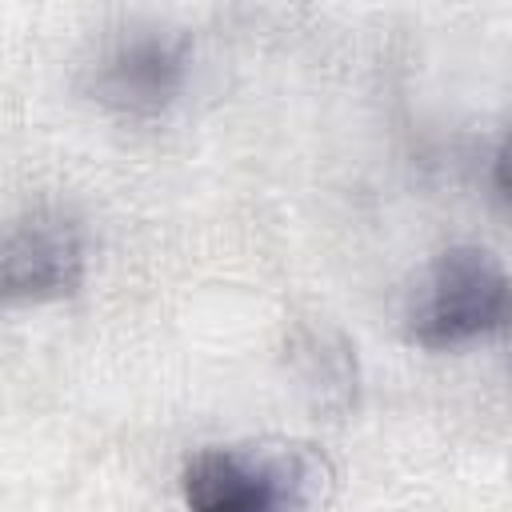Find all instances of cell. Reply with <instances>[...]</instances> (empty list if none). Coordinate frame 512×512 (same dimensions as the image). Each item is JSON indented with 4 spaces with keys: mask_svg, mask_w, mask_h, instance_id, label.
Masks as SVG:
<instances>
[{
    "mask_svg": "<svg viewBox=\"0 0 512 512\" xmlns=\"http://www.w3.org/2000/svg\"><path fill=\"white\" fill-rule=\"evenodd\" d=\"M508 316V272L488 248L440 252L408 292L404 328L420 348H456Z\"/></svg>",
    "mask_w": 512,
    "mask_h": 512,
    "instance_id": "6da1fadb",
    "label": "cell"
},
{
    "mask_svg": "<svg viewBox=\"0 0 512 512\" xmlns=\"http://www.w3.org/2000/svg\"><path fill=\"white\" fill-rule=\"evenodd\" d=\"M320 464L296 448H204L184 468L188 512H312Z\"/></svg>",
    "mask_w": 512,
    "mask_h": 512,
    "instance_id": "7a4b0ae2",
    "label": "cell"
},
{
    "mask_svg": "<svg viewBox=\"0 0 512 512\" xmlns=\"http://www.w3.org/2000/svg\"><path fill=\"white\" fill-rule=\"evenodd\" d=\"M84 276L76 224L32 216L0 232V304H40L68 296Z\"/></svg>",
    "mask_w": 512,
    "mask_h": 512,
    "instance_id": "3957f363",
    "label": "cell"
},
{
    "mask_svg": "<svg viewBox=\"0 0 512 512\" xmlns=\"http://www.w3.org/2000/svg\"><path fill=\"white\" fill-rule=\"evenodd\" d=\"M184 44L172 36H128L112 44L92 76V92L100 104L128 112V116H156L164 112L180 84H184Z\"/></svg>",
    "mask_w": 512,
    "mask_h": 512,
    "instance_id": "277c9868",
    "label": "cell"
}]
</instances>
